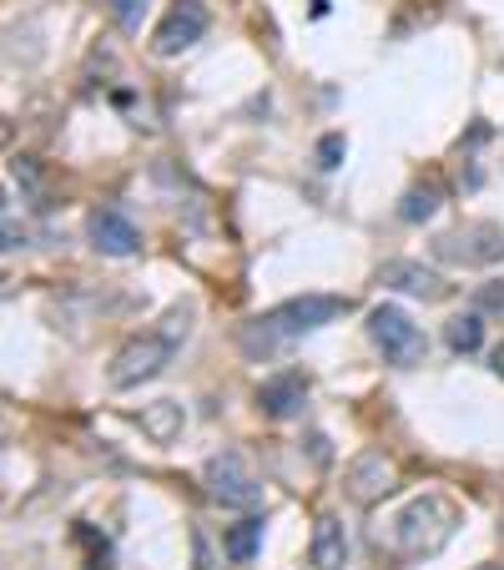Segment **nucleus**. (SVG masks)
<instances>
[{
    "label": "nucleus",
    "instance_id": "nucleus-7",
    "mask_svg": "<svg viewBox=\"0 0 504 570\" xmlns=\"http://www.w3.org/2000/svg\"><path fill=\"white\" fill-rule=\"evenodd\" d=\"M439 258H449V263H494V258H504V233L494 223H469L449 238H439Z\"/></svg>",
    "mask_w": 504,
    "mask_h": 570
},
{
    "label": "nucleus",
    "instance_id": "nucleus-6",
    "mask_svg": "<svg viewBox=\"0 0 504 570\" xmlns=\"http://www.w3.org/2000/svg\"><path fill=\"white\" fill-rule=\"evenodd\" d=\"M207 5L202 0H172V11L161 15V26H157V40H152V51L157 56H182L192 51L202 36H207Z\"/></svg>",
    "mask_w": 504,
    "mask_h": 570
},
{
    "label": "nucleus",
    "instance_id": "nucleus-12",
    "mask_svg": "<svg viewBox=\"0 0 504 570\" xmlns=\"http://www.w3.org/2000/svg\"><path fill=\"white\" fill-rule=\"evenodd\" d=\"M308 560H313V570H344L348 560V531L338 515H323L319 525H313V550H308Z\"/></svg>",
    "mask_w": 504,
    "mask_h": 570
},
{
    "label": "nucleus",
    "instance_id": "nucleus-21",
    "mask_svg": "<svg viewBox=\"0 0 504 570\" xmlns=\"http://www.w3.org/2000/svg\"><path fill=\"white\" fill-rule=\"evenodd\" d=\"M475 570H504V566H475Z\"/></svg>",
    "mask_w": 504,
    "mask_h": 570
},
{
    "label": "nucleus",
    "instance_id": "nucleus-1",
    "mask_svg": "<svg viewBox=\"0 0 504 570\" xmlns=\"http://www.w3.org/2000/svg\"><path fill=\"white\" fill-rule=\"evenodd\" d=\"M348 298H333V293H303V298H288V304L267 308L263 319H252L248 329H242V354L252 358H267L278 354V348H288L292 339H303V333L323 329V323L344 319L348 313Z\"/></svg>",
    "mask_w": 504,
    "mask_h": 570
},
{
    "label": "nucleus",
    "instance_id": "nucleus-5",
    "mask_svg": "<svg viewBox=\"0 0 504 570\" xmlns=\"http://www.w3.org/2000/svg\"><path fill=\"white\" fill-rule=\"evenodd\" d=\"M207 495H213L217 504H227V510H257L263 504V485L252 479V470L242 464V454H217V460H207Z\"/></svg>",
    "mask_w": 504,
    "mask_h": 570
},
{
    "label": "nucleus",
    "instance_id": "nucleus-2",
    "mask_svg": "<svg viewBox=\"0 0 504 570\" xmlns=\"http://www.w3.org/2000/svg\"><path fill=\"white\" fill-rule=\"evenodd\" d=\"M369 339H373V348L388 358V364H398V369H413V364H424V354H429V339H424V329L404 313V308H394V304H379L369 313Z\"/></svg>",
    "mask_w": 504,
    "mask_h": 570
},
{
    "label": "nucleus",
    "instance_id": "nucleus-3",
    "mask_svg": "<svg viewBox=\"0 0 504 570\" xmlns=\"http://www.w3.org/2000/svg\"><path fill=\"white\" fill-rule=\"evenodd\" d=\"M454 531V510L444 500H434V495H424V500H413L404 515L394 520V541L409 550V556H434L439 545L449 541Z\"/></svg>",
    "mask_w": 504,
    "mask_h": 570
},
{
    "label": "nucleus",
    "instance_id": "nucleus-19",
    "mask_svg": "<svg viewBox=\"0 0 504 570\" xmlns=\"http://www.w3.org/2000/svg\"><path fill=\"white\" fill-rule=\"evenodd\" d=\"M475 304L479 308H500V313H504V283H484V288L475 293Z\"/></svg>",
    "mask_w": 504,
    "mask_h": 570
},
{
    "label": "nucleus",
    "instance_id": "nucleus-16",
    "mask_svg": "<svg viewBox=\"0 0 504 570\" xmlns=\"http://www.w3.org/2000/svg\"><path fill=\"white\" fill-rule=\"evenodd\" d=\"M434 213H439V187L434 182L409 187V192H404V202H398V217H404V223H429Z\"/></svg>",
    "mask_w": 504,
    "mask_h": 570
},
{
    "label": "nucleus",
    "instance_id": "nucleus-20",
    "mask_svg": "<svg viewBox=\"0 0 504 570\" xmlns=\"http://www.w3.org/2000/svg\"><path fill=\"white\" fill-rule=\"evenodd\" d=\"M494 373H500V379H504V344L494 348Z\"/></svg>",
    "mask_w": 504,
    "mask_h": 570
},
{
    "label": "nucleus",
    "instance_id": "nucleus-4",
    "mask_svg": "<svg viewBox=\"0 0 504 570\" xmlns=\"http://www.w3.org/2000/svg\"><path fill=\"white\" fill-rule=\"evenodd\" d=\"M172 339H161V333H142V339H132V344H121V354L111 358V389H136L146 384V379H157L161 369H167V358H172Z\"/></svg>",
    "mask_w": 504,
    "mask_h": 570
},
{
    "label": "nucleus",
    "instance_id": "nucleus-18",
    "mask_svg": "<svg viewBox=\"0 0 504 570\" xmlns=\"http://www.w3.org/2000/svg\"><path fill=\"white\" fill-rule=\"evenodd\" d=\"M344 152H348V142H344L338 132H328V136L319 142V167H323V173H333V167L344 162Z\"/></svg>",
    "mask_w": 504,
    "mask_h": 570
},
{
    "label": "nucleus",
    "instance_id": "nucleus-13",
    "mask_svg": "<svg viewBox=\"0 0 504 570\" xmlns=\"http://www.w3.org/2000/svg\"><path fill=\"white\" fill-rule=\"evenodd\" d=\"M136 425H142V435L157 439V444H172V439L182 435L187 414H182V404H177V399H157V404H146V409L136 414Z\"/></svg>",
    "mask_w": 504,
    "mask_h": 570
},
{
    "label": "nucleus",
    "instance_id": "nucleus-9",
    "mask_svg": "<svg viewBox=\"0 0 504 570\" xmlns=\"http://www.w3.org/2000/svg\"><path fill=\"white\" fill-rule=\"evenodd\" d=\"M379 283H384V288L409 293V298H424V304H439V298L449 293V283L439 278L434 268L413 263V258H394V263H384L379 268Z\"/></svg>",
    "mask_w": 504,
    "mask_h": 570
},
{
    "label": "nucleus",
    "instance_id": "nucleus-17",
    "mask_svg": "<svg viewBox=\"0 0 504 570\" xmlns=\"http://www.w3.org/2000/svg\"><path fill=\"white\" fill-rule=\"evenodd\" d=\"M107 11L127 36H136V31L146 26V15H152V0H107Z\"/></svg>",
    "mask_w": 504,
    "mask_h": 570
},
{
    "label": "nucleus",
    "instance_id": "nucleus-15",
    "mask_svg": "<svg viewBox=\"0 0 504 570\" xmlns=\"http://www.w3.org/2000/svg\"><path fill=\"white\" fill-rule=\"evenodd\" d=\"M444 344H449L454 354H475V348L484 344V319H479V308L475 313H454V319L444 323Z\"/></svg>",
    "mask_w": 504,
    "mask_h": 570
},
{
    "label": "nucleus",
    "instance_id": "nucleus-8",
    "mask_svg": "<svg viewBox=\"0 0 504 570\" xmlns=\"http://www.w3.org/2000/svg\"><path fill=\"white\" fill-rule=\"evenodd\" d=\"M86 238H92L96 252H107V258H132V252L142 248V227L121 213V207H101V213H92V223H86Z\"/></svg>",
    "mask_w": 504,
    "mask_h": 570
},
{
    "label": "nucleus",
    "instance_id": "nucleus-14",
    "mask_svg": "<svg viewBox=\"0 0 504 570\" xmlns=\"http://www.w3.org/2000/svg\"><path fill=\"white\" fill-rule=\"evenodd\" d=\"M257 550H263V520H257V515L238 520V525L223 535V556L232 560V566H248Z\"/></svg>",
    "mask_w": 504,
    "mask_h": 570
},
{
    "label": "nucleus",
    "instance_id": "nucleus-11",
    "mask_svg": "<svg viewBox=\"0 0 504 570\" xmlns=\"http://www.w3.org/2000/svg\"><path fill=\"white\" fill-rule=\"evenodd\" d=\"M388 490H394V464H388L379 450L359 454V460L348 464V495H353V500H359V504L384 500Z\"/></svg>",
    "mask_w": 504,
    "mask_h": 570
},
{
    "label": "nucleus",
    "instance_id": "nucleus-10",
    "mask_svg": "<svg viewBox=\"0 0 504 570\" xmlns=\"http://www.w3.org/2000/svg\"><path fill=\"white\" fill-rule=\"evenodd\" d=\"M308 404V373L288 369V373H273L263 389H257V409L267 419H292V414H303Z\"/></svg>",
    "mask_w": 504,
    "mask_h": 570
}]
</instances>
